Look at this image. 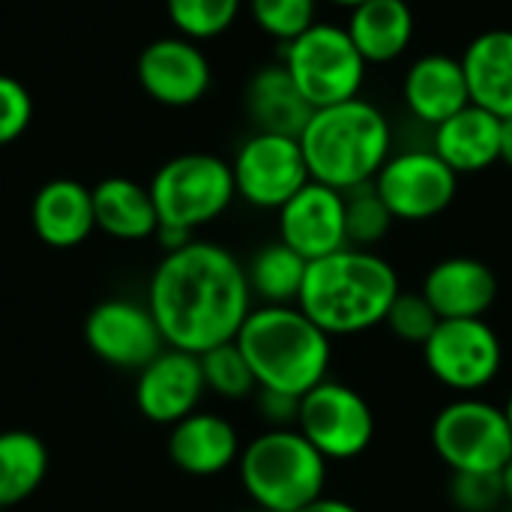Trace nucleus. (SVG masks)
Wrapping results in <instances>:
<instances>
[{
    "instance_id": "nucleus-1",
    "label": "nucleus",
    "mask_w": 512,
    "mask_h": 512,
    "mask_svg": "<svg viewBox=\"0 0 512 512\" xmlns=\"http://www.w3.org/2000/svg\"><path fill=\"white\" fill-rule=\"evenodd\" d=\"M147 309L168 348L204 354L234 342L252 312L246 267L219 243L192 240L162 255L150 276Z\"/></svg>"
},
{
    "instance_id": "nucleus-2",
    "label": "nucleus",
    "mask_w": 512,
    "mask_h": 512,
    "mask_svg": "<svg viewBox=\"0 0 512 512\" xmlns=\"http://www.w3.org/2000/svg\"><path fill=\"white\" fill-rule=\"evenodd\" d=\"M399 291V273L387 258L372 249L345 246L309 261L297 306L330 339L360 336L384 324Z\"/></svg>"
},
{
    "instance_id": "nucleus-3",
    "label": "nucleus",
    "mask_w": 512,
    "mask_h": 512,
    "mask_svg": "<svg viewBox=\"0 0 512 512\" xmlns=\"http://www.w3.org/2000/svg\"><path fill=\"white\" fill-rule=\"evenodd\" d=\"M297 141L303 147L309 177L339 192L372 183L393 156L390 120L363 96L315 108Z\"/></svg>"
},
{
    "instance_id": "nucleus-4",
    "label": "nucleus",
    "mask_w": 512,
    "mask_h": 512,
    "mask_svg": "<svg viewBox=\"0 0 512 512\" xmlns=\"http://www.w3.org/2000/svg\"><path fill=\"white\" fill-rule=\"evenodd\" d=\"M234 342L243 351L258 390H276L300 399L327 381L333 360L330 336L309 321L300 306L252 309Z\"/></svg>"
},
{
    "instance_id": "nucleus-5",
    "label": "nucleus",
    "mask_w": 512,
    "mask_h": 512,
    "mask_svg": "<svg viewBox=\"0 0 512 512\" xmlns=\"http://www.w3.org/2000/svg\"><path fill=\"white\" fill-rule=\"evenodd\" d=\"M327 465L297 429H267L237 459L252 507L264 512H297L318 501L327 489Z\"/></svg>"
},
{
    "instance_id": "nucleus-6",
    "label": "nucleus",
    "mask_w": 512,
    "mask_h": 512,
    "mask_svg": "<svg viewBox=\"0 0 512 512\" xmlns=\"http://www.w3.org/2000/svg\"><path fill=\"white\" fill-rule=\"evenodd\" d=\"M279 60L312 108L357 99L369 69L348 30L330 21H315L306 33L282 45Z\"/></svg>"
},
{
    "instance_id": "nucleus-7",
    "label": "nucleus",
    "mask_w": 512,
    "mask_h": 512,
    "mask_svg": "<svg viewBox=\"0 0 512 512\" xmlns=\"http://www.w3.org/2000/svg\"><path fill=\"white\" fill-rule=\"evenodd\" d=\"M159 225L198 231L216 222L237 198L231 162L213 153H180L150 180Z\"/></svg>"
},
{
    "instance_id": "nucleus-8",
    "label": "nucleus",
    "mask_w": 512,
    "mask_h": 512,
    "mask_svg": "<svg viewBox=\"0 0 512 512\" xmlns=\"http://www.w3.org/2000/svg\"><path fill=\"white\" fill-rule=\"evenodd\" d=\"M432 447L453 474H501L512 459V429L504 408L462 396L432 420Z\"/></svg>"
},
{
    "instance_id": "nucleus-9",
    "label": "nucleus",
    "mask_w": 512,
    "mask_h": 512,
    "mask_svg": "<svg viewBox=\"0 0 512 512\" xmlns=\"http://www.w3.org/2000/svg\"><path fill=\"white\" fill-rule=\"evenodd\" d=\"M297 432L327 462H351L375 441V411L360 390L327 378L300 396Z\"/></svg>"
},
{
    "instance_id": "nucleus-10",
    "label": "nucleus",
    "mask_w": 512,
    "mask_h": 512,
    "mask_svg": "<svg viewBox=\"0 0 512 512\" xmlns=\"http://www.w3.org/2000/svg\"><path fill=\"white\" fill-rule=\"evenodd\" d=\"M429 375L453 393H480L504 369V345L486 318L441 321L423 345Z\"/></svg>"
},
{
    "instance_id": "nucleus-11",
    "label": "nucleus",
    "mask_w": 512,
    "mask_h": 512,
    "mask_svg": "<svg viewBox=\"0 0 512 512\" xmlns=\"http://www.w3.org/2000/svg\"><path fill=\"white\" fill-rule=\"evenodd\" d=\"M372 186L393 219L429 222L453 204L459 192V174L432 147H420L393 153Z\"/></svg>"
},
{
    "instance_id": "nucleus-12",
    "label": "nucleus",
    "mask_w": 512,
    "mask_h": 512,
    "mask_svg": "<svg viewBox=\"0 0 512 512\" xmlns=\"http://www.w3.org/2000/svg\"><path fill=\"white\" fill-rule=\"evenodd\" d=\"M237 195L258 210H279L312 177L303 147L291 135L252 132L231 162Z\"/></svg>"
},
{
    "instance_id": "nucleus-13",
    "label": "nucleus",
    "mask_w": 512,
    "mask_h": 512,
    "mask_svg": "<svg viewBox=\"0 0 512 512\" xmlns=\"http://www.w3.org/2000/svg\"><path fill=\"white\" fill-rule=\"evenodd\" d=\"M87 348L114 369L141 372L168 345L153 312L132 300H102L84 318Z\"/></svg>"
},
{
    "instance_id": "nucleus-14",
    "label": "nucleus",
    "mask_w": 512,
    "mask_h": 512,
    "mask_svg": "<svg viewBox=\"0 0 512 512\" xmlns=\"http://www.w3.org/2000/svg\"><path fill=\"white\" fill-rule=\"evenodd\" d=\"M135 75L141 90L168 108H189L210 90L213 69L198 42L186 36H159L141 48Z\"/></svg>"
},
{
    "instance_id": "nucleus-15",
    "label": "nucleus",
    "mask_w": 512,
    "mask_h": 512,
    "mask_svg": "<svg viewBox=\"0 0 512 512\" xmlns=\"http://www.w3.org/2000/svg\"><path fill=\"white\" fill-rule=\"evenodd\" d=\"M279 240L300 258L318 261L348 246L345 231V192L309 180L279 210Z\"/></svg>"
},
{
    "instance_id": "nucleus-16",
    "label": "nucleus",
    "mask_w": 512,
    "mask_h": 512,
    "mask_svg": "<svg viewBox=\"0 0 512 512\" xmlns=\"http://www.w3.org/2000/svg\"><path fill=\"white\" fill-rule=\"evenodd\" d=\"M207 393L201 357L177 348H165L153 357L135 381V405L141 417L159 426H174L195 414Z\"/></svg>"
},
{
    "instance_id": "nucleus-17",
    "label": "nucleus",
    "mask_w": 512,
    "mask_h": 512,
    "mask_svg": "<svg viewBox=\"0 0 512 512\" xmlns=\"http://www.w3.org/2000/svg\"><path fill=\"white\" fill-rule=\"evenodd\" d=\"M423 297L432 303L441 321L486 318L498 300V276L489 264L468 255L438 261L423 279Z\"/></svg>"
},
{
    "instance_id": "nucleus-18",
    "label": "nucleus",
    "mask_w": 512,
    "mask_h": 512,
    "mask_svg": "<svg viewBox=\"0 0 512 512\" xmlns=\"http://www.w3.org/2000/svg\"><path fill=\"white\" fill-rule=\"evenodd\" d=\"M402 99L414 120L438 126L465 105H471L465 69L459 57L450 54H423L417 57L402 81Z\"/></svg>"
},
{
    "instance_id": "nucleus-19",
    "label": "nucleus",
    "mask_w": 512,
    "mask_h": 512,
    "mask_svg": "<svg viewBox=\"0 0 512 512\" xmlns=\"http://www.w3.org/2000/svg\"><path fill=\"white\" fill-rule=\"evenodd\" d=\"M243 447L237 429L210 411H195L171 426L168 456L189 477H216L237 465Z\"/></svg>"
},
{
    "instance_id": "nucleus-20",
    "label": "nucleus",
    "mask_w": 512,
    "mask_h": 512,
    "mask_svg": "<svg viewBox=\"0 0 512 512\" xmlns=\"http://www.w3.org/2000/svg\"><path fill=\"white\" fill-rule=\"evenodd\" d=\"M30 225L51 249L81 246L96 231L93 189L69 177L48 180L30 204Z\"/></svg>"
},
{
    "instance_id": "nucleus-21",
    "label": "nucleus",
    "mask_w": 512,
    "mask_h": 512,
    "mask_svg": "<svg viewBox=\"0 0 512 512\" xmlns=\"http://www.w3.org/2000/svg\"><path fill=\"white\" fill-rule=\"evenodd\" d=\"M432 150L462 177L501 162V117L480 105H465L432 129Z\"/></svg>"
},
{
    "instance_id": "nucleus-22",
    "label": "nucleus",
    "mask_w": 512,
    "mask_h": 512,
    "mask_svg": "<svg viewBox=\"0 0 512 512\" xmlns=\"http://www.w3.org/2000/svg\"><path fill=\"white\" fill-rule=\"evenodd\" d=\"M246 117L252 120L255 132H273V135H291L300 138L312 117V105L297 90L294 78L282 66V60L267 63L252 72L246 84Z\"/></svg>"
},
{
    "instance_id": "nucleus-23",
    "label": "nucleus",
    "mask_w": 512,
    "mask_h": 512,
    "mask_svg": "<svg viewBox=\"0 0 512 512\" xmlns=\"http://www.w3.org/2000/svg\"><path fill=\"white\" fill-rule=\"evenodd\" d=\"M471 102L495 117H512V30H483L459 57Z\"/></svg>"
},
{
    "instance_id": "nucleus-24",
    "label": "nucleus",
    "mask_w": 512,
    "mask_h": 512,
    "mask_svg": "<svg viewBox=\"0 0 512 512\" xmlns=\"http://www.w3.org/2000/svg\"><path fill=\"white\" fill-rule=\"evenodd\" d=\"M345 30L363 60L372 66L399 60L414 42L417 21L408 0H366L351 9Z\"/></svg>"
},
{
    "instance_id": "nucleus-25",
    "label": "nucleus",
    "mask_w": 512,
    "mask_h": 512,
    "mask_svg": "<svg viewBox=\"0 0 512 512\" xmlns=\"http://www.w3.org/2000/svg\"><path fill=\"white\" fill-rule=\"evenodd\" d=\"M93 216L96 231L114 240H147L159 228V213L150 186L132 177H105L93 186Z\"/></svg>"
},
{
    "instance_id": "nucleus-26",
    "label": "nucleus",
    "mask_w": 512,
    "mask_h": 512,
    "mask_svg": "<svg viewBox=\"0 0 512 512\" xmlns=\"http://www.w3.org/2000/svg\"><path fill=\"white\" fill-rule=\"evenodd\" d=\"M48 477L45 441L33 432H0V510L27 501Z\"/></svg>"
},
{
    "instance_id": "nucleus-27",
    "label": "nucleus",
    "mask_w": 512,
    "mask_h": 512,
    "mask_svg": "<svg viewBox=\"0 0 512 512\" xmlns=\"http://www.w3.org/2000/svg\"><path fill=\"white\" fill-rule=\"evenodd\" d=\"M306 267H309V261L300 258L282 240L267 243L246 264L249 291L264 306H297V297H300V288L306 279Z\"/></svg>"
},
{
    "instance_id": "nucleus-28",
    "label": "nucleus",
    "mask_w": 512,
    "mask_h": 512,
    "mask_svg": "<svg viewBox=\"0 0 512 512\" xmlns=\"http://www.w3.org/2000/svg\"><path fill=\"white\" fill-rule=\"evenodd\" d=\"M243 0H165L174 30L192 42H207L231 30Z\"/></svg>"
},
{
    "instance_id": "nucleus-29",
    "label": "nucleus",
    "mask_w": 512,
    "mask_h": 512,
    "mask_svg": "<svg viewBox=\"0 0 512 512\" xmlns=\"http://www.w3.org/2000/svg\"><path fill=\"white\" fill-rule=\"evenodd\" d=\"M201 372H204V384L210 393H216L219 399L228 402H240L258 393V381L243 357V351L237 348V342H225L216 345L210 351L201 354Z\"/></svg>"
},
{
    "instance_id": "nucleus-30",
    "label": "nucleus",
    "mask_w": 512,
    "mask_h": 512,
    "mask_svg": "<svg viewBox=\"0 0 512 512\" xmlns=\"http://www.w3.org/2000/svg\"><path fill=\"white\" fill-rule=\"evenodd\" d=\"M393 213L381 201L378 189L372 183L357 186L345 192V231H348V246L354 249H372L378 246L390 228H393Z\"/></svg>"
},
{
    "instance_id": "nucleus-31",
    "label": "nucleus",
    "mask_w": 512,
    "mask_h": 512,
    "mask_svg": "<svg viewBox=\"0 0 512 512\" xmlns=\"http://www.w3.org/2000/svg\"><path fill=\"white\" fill-rule=\"evenodd\" d=\"M252 21L279 45H288L318 21V0H249Z\"/></svg>"
},
{
    "instance_id": "nucleus-32",
    "label": "nucleus",
    "mask_w": 512,
    "mask_h": 512,
    "mask_svg": "<svg viewBox=\"0 0 512 512\" xmlns=\"http://www.w3.org/2000/svg\"><path fill=\"white\" fill-rule=\"evenodd\" d=\"M441 324L438 312L432 309V303L423 297V291H399V297L393 300L384 327L405 345H426L429 336L435 333V327Z\"/></svg>"
},
{
    "instance_id": "nucleus-33",
    "label": "nucleus",
    "mask_w": 512,
    "mask_h": 512,
    "mask_svg": "<svg viewBox=\"0 0 512 512\" xmlns=\"http://www.w3.org/2000/svg\"><path fill=\"white\" fill-rule=\"evenodd\" d=\"M450 498L459 512H501L507 507L501 474H453Z\"/></svg>"
},
{
    "instance_id": "nucleus-34",
    "label": "nucleus",
    "mask_w": 512,
    "mask_h": 512,
    "mask_svg": "<svg viewBox=\"0 0 512 512\" xmlns=\"http://www.w3.org/2000/svg\"><path fill=\"white\" fill-rule=\"evenodd\" d=\"M30 120H33L30 90L18 78L0 72V147L18 141L27 132Z\"/></svg>"
},
{
    "instance_id": "nucleus-35",
    "label": "nucleus",
    "mask_w": 512,
    "mask_h": 512,
    "mask_svg": "<svg viewBox=\"0 0 512 512\" xmlns=\"http://www.w3.org/2000/svg\"><path fill=\"white\" fill-rule=\"evenodd\" d=\"M255 405L270 429H297V411H300L297 396L276 393V390H258Z\"/></svg>"
},
{
    "instance_id": "nucleus-36",
    "label": "nucleus",
    "mask_w": 512,
    "mask_h": 512,
    "mask_svg": "<svg viewBox=\"0 0 512 512\" xmlns=\"http://www.w3.org/2000/svg\"><path fill=\"white\" fill-rule=\"evenodd\" d=\"M297 512H360L354 504H348V501H342V498H327V495H321L318 501H312L309 507H303V510Z\"/></svg>"
},
{
    "instance_id": "nucleus-37",
    "label": "nucleus",
    "mask_w": 512,
    "mask_h": 512,
    "mask_svg": "<svg viewBox=\"0 0 512 512\" xmlns=\"http://www.w3.org/2000/svg\"><path fill=\"white\" fill-rule=\"evenodd\" d=\"M501 162L512 168V117L501 120Z\"/></svg>"
},
{
    "instance_id": "nucleus-38",
    "label": "nucleus",
    "mask_w": 512,
    "mask_h": 512,
    "mask_svg": "<svg viewBox=\"0 0 512 512\" xmlns=\"http://www.w3.org/2000/svg\"><path fill=\"white\" fill-rule=\"evenodd\" d=\"M501 483H504V498H507V507L512 510V459L507 462V468L501 471Z\"/></svg>"
},
{
    "instance_id": "nucleus-39",
    "label": "nucleus",
    "mask_w": 512,
    "mask_h": 512,
    "mask_svg": "<svg viewBox=\"0 0 512 512\" xmlns=\"http://www.w3.org/2000/svg\"><path fill=\"white\" fill-rule=\"evenodd\" d=\"M324 3L339 6V9H357V6H360V3H366V0H324Z\"/></svg>"
},
{
    "instance_id": "nucleus-40",
    "label": "nucleus",
    "mask_w": 512,
    "mask_h": 512,
    "mask_svg": "<svg viewBox=\"0 0 512 512\" xmlns=\"http://www.w3.org/2000/svg\"><path fill=\"white\" fill-rule=\"evenodd\" d=\"M504 414H507V423H510V429H512V390H510V396H507V402H504Z\"/></svg>"
},
{
    "instance_id": "nucleus-41",
    "label": "nucleus",
    "mask_w": 512,
    "mask_h": 512,
    "mask_svg": "<svg viewBox=\"0 0 512 512\" xmlns=\"http://www.w3.org/2000/svg\"><path fill=\"white\" fill-rule=\"evenodd\" d=\"M234 512H264V510H258V507H249V510H234Z\"/></svg>"
}]
</instances>
